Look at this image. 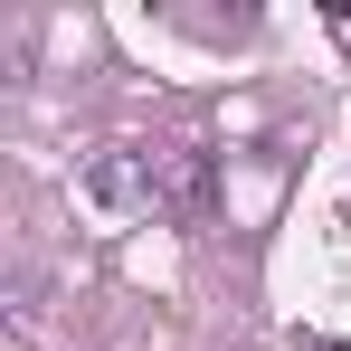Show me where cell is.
<instances>
[{
	"label": "cell",
	"instance_id": "3957f363",
	"mask_svg": "<svg viewBox=\"0 0 351 351\" xmlns=\"http://www.w3.org/2000/svg\"><path fill=\"white\" fill-rule=\"evenodd\" d=\"M313 351H351V342H313Z\"/></svg>",
	"mask_w": 351,
	"mask_h": 351
},
{
	"label": "cell",
	"instance_id": "6da1fadb",
	"mask_svg": "<svg viewBox=\"0 0 351 351\" xmlns=\"http://www.w3.org/2000/svg\"><path fill=\"white\" fill-rule=\"evenodd\" d=\"M152 209H162V219H209V209H219V171H209V152H190V143L152 152Z\"/></svg>",
	"mask_w": 351,
	"mask_h": 351
},
{
	"label": "cell",
	"instance_id": "7a4b0ae2",
	"mask_svg": "<svg viewBox=\"0 0 351 351\" xmlns=\"http://www.w3.org/2000/svg\"><path fill=\"white\" fill-rule=\"evenodd\" d=\"M86 199L95 209H123V219H152V152H95L86 162Z\"/></svg>",
	"mask_w": 351,
	"mask_h": 351
}]
</instances>
